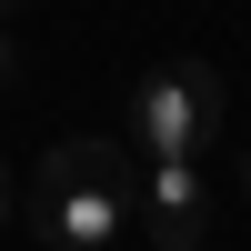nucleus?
<instances>
[{
    "label": "nucleus",
    "mask_w": 251,
    "mask_h": 251,
    "mask_svg": "<svg viewBox=\"0 0 251 251\" xmlns=\"http://www.w3.org/2000/svg\"><path fill=\"white\" fill-rule=\"evenodd\" d=\"M10 10H20V0H0V20H10Z\"/></svg>",
    "instance_id": "nucleus-6"
},
{
    "label": "nucleus",
    "mask_w": 251,
    "mask_h": 251,
    "mask_svg": "<svg viewBox=\"0 0 251 251\" xmlns=\"http://www.w3.org/2000/svg\"><path fill=\"white\" fill-rule=\"evenodd\" d=\"M30 231L50 251H111L131 231V151L121 141H50L30 171Z\"/></svg>",
    "instance_id": "nucleus-1"
},
{
    "label": "nucleus",
    "mask_w": 251,
    "mask_h": 251,
    "mask_svg": "<svg viewBox=\"0 0 251 251\" xmlns=\"http://www.w3.org/2000/svg\"><path fill=\"white\" fill-rule=\"evenodd\" d=\"M0 231H10V171H0Z\"/></svg>",
    "instance_id": "nucleus-5"
},
{
    "label": "nucleus",
    "mask_w": 251,
    "mask_h": 251,
    "mask_svg": "<svg viewBox=\"0 0 251 251\" xmlns=\"http://www.w3.org/2000/svg\"><path fill=\"white\" fill-rule=\"evenodd\" d=\"M10 80H20V30L0 20V91H10Z\"/></svg>",
    "instance_id": "nucleus-4"
},
{
    "label": "nucleus",
    "mask_w": 251,
    "mask_h": 251,
    "mask_svg": "<svg viewBox=\"0 0 251 251\" xmlns=\"http://www.w3.org/2000/svg\"><path fill=\"white\" fill-rule=\"evenodd\" d=\"M131 221L161 251H191L211 231V161H141L131 151Z\"/></svg>",
    "instance_id": "nucleus-3"
},
{
    "label": "nucleus",
    "mask_w": 251,
    "mask_h": 251,
    "mask_svg": "<svg viewBox=\"0 0 251 251\" xmlns=\"http://www.w3.org/2000/svg\"><path fill=\"white\" fill-rule=\"evenodd\" d=\"M211 121H221V71L211 60H161L131 91V151L141 161H211Z\"/></svg>",
    "instance_id": "nucleus-2"
}]
</instances>
